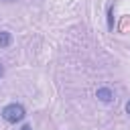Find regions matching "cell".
<instances>
[{
    "instance_id": "1",
    "label": "cell",
    "mask_w": 130,
    "mask_h": 130,
    "mask_svg": "<svg viewBox=\"0 0 130 130\" xmlns=\"http://www.w3.org/2000/svg\"><path fill=\"white\" fill-rule=\"evenodd\" d=\"M0 116H2V118H4L8 124H16V122H22V120H24L26 110H24V106H22V104L10 102V104H6V106L2 108Z\"/></svg>"
},
{
    "instance_id": "2",
    "label": "cell",
    "mask_w": 130,
    "mask_h": 130,
    "mask_svg": "<svg viewBox=\"0 0 130 130\" xmlns=\"http://www.w3.org/2000/svg\"><path fill=\"white\" fill-rule=\"evenodd\" d=\"M95 98H98L100 102H104V104H110V102L114 100V91H112L110 87H98Z\"/></svg>"
},
{
    "instance_id": "3",
    "label": "cell",
    "mask_w": 130,
    "mask_h": 130,
    "mask_svg": "<svg viewBox=\"0 0 130 130\" xmlns=\"http://www.w3.org/2000/svg\"><path fill=\"white\" fill-rule=\"evenodd\" d=\"M12 45V32L8 30H0V49H6Z\"/></svg>"
},
{
    "instance_id": "4",
    "label": "cell",
    "mask_w": 130,
    "mask_h": 130,
    "mask_svg": "<svg viewBox=\"0 0 130 130\" xmlns=\"http://www.w3.org/2000/svg\"><path fill=\"white\" fill-rule=\"evenodd\" d=\"M112 14H114V8L110 6V8H108V28H110V30L114 28V24H112Z\"/></svg>"
},
{
    "instance_id": "5",
    "label": "cell",
    "mask_w": 130,
    "mask_h": 130,
    "mask_svg": "<svg viewBox=\"0 0 130 130\" xmlns=\"http://www.w3.org/2000/svg\"><path fill=\"white\" fill-rule=\"evenodd\" d=\"M20 130H32V126H30V124H22V126H20Z\"/></svg>"
},
{
    "instance_id": "6",
    "label": "cell",
    "mask_w": 130,
    "mask_h": 130,
    "mask_svg": "<svg viewBox=\"0 0 130 130\" xmlns=\"http://www.w3.org/2000/svg\"><path fill=\"white\" fill-rule=\"evenodd\" d=\"M126 114H128V116H130V100H128V102H126Z\"/></svg>"
},
{
    "instance_id": "7",
    "label": "cell",
    "mask_w": 130,
    "mask_h": 130,
    "mask_svg": "<svg viewBox=\"0 0 130 130\" xmlns=\"http://www.w3.org/2000/svg\"><path fill=\"white\" fill-rule=\"evenodd\" d=\"M2 75H4V65L0 63V77H2Z\"/></svg>"
},
{
    "instance_id": "8",
    "label": "cell",
    "mask_w": 130,
    "mask_h": 130,
    "mask_svg": "<svg viewBox=\"0 0 130 130\" xmlns=\"http://www.w3.org/2000/svg\"><path fill=\"white\" fill-rule=\"evenodd\" d=\"M6 2H12V0H6Z\"/></svg>"
}]
</instances>
